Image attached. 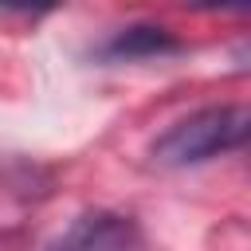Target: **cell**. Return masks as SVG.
I'll use <instances>...</instances> for the list:
<instances>
[{
	"label": "cell",
	"instance_id": "7a4b0ae2",
	"mask_svg": "<svg viewBox=\"0 0 251 251\" xmlns=\"http://www.w3.org/2000/svg\"><path fill=\"white\" fill-rule=\"evenodd\" d=\"M47 251H141V227L126 212H82L75 216L63 235L47 243Z\"/></svg>",
	"mask_w": 251,
	"mask_h": 251
},
{
	"label": "cell",
	"instance_id": "6da1fadb",
	"mask_svg": "<svg viewBox=\"0 0 251 251\" xmlns=\"http://www.w3.org/2000/svg\"><path fill=\"white\" fill-rule=\"evenodd\" d=\"M251 133V110L239 102L227 106H204L180 122H173L157 141H153V161L165 169H188L200 161H212L220 153L243 149Z\"/></svg>",
	"mask_w": 251,
	"mask_h": 251
},
{
	"label": "cell",
	"instance_id": "3957f363",
	"mask_svg": "<svg viewBox=\"0 0 251 251\" xmlns=\"http://www.w3.org/2000/svg\"><path fill=\"white\" fill-rule=\"evenodd\" d=\"M180 43H176V35L169 31V27H153V24H137V27H122L106 47H102V55L106 59H153V55H169V51H176Z\"/></svg>",
	"mask_w": 251,
	"mask_h": 251
}]
</instances>
